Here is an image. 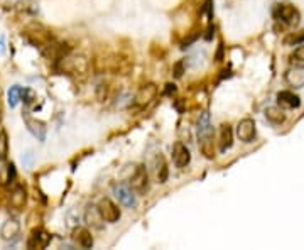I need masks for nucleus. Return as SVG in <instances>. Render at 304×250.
Segmentation results:
<instances>
[{
    "label": "nucleus",
    "mask_w": 304,
    "mask_h": 250,
    "mask_svg": "<svg viewBox=\"0 0 304 250\" xmlns=\"http://www.w3.org/2000/svg\"><path fill=\"white\" fill-rule=\"evenodd\" d=\"M255 135H257V129H255V122H253L252 118H244V120L238 122L237 137L240 139L242 142L250 144V142L255 141Z\"/></svg>",
    "instance_id": "nucleus-3"
},
{
    "label": "nucleus",
    "mask_w": 304,
    "mask_h": 250,
    "mask_svg": "<svg viewBox=\"0 0 304 250\" xmlns=\"http://www.w3.org/2000/svg\"><path fill=\"white\" fill-rule=\"evenodd\" d=\"M291 61H296V63H304V44H299V46L294 49L293 54H291Z\"/></svg>",
    "instance_id": "nucleus-23"
},
{
    "label": "nucleus",
    "mask_w": 304,
    "mask_h": 250,
    "mask_svg": "<svg viewBox=\"0 0 304 250\" xmlns=\"http://www.w3.org/2000/svg\"><path fill=\"white\" fill-rule=\"evenodd\" d=\"M32 161H34V155H32V152H26L22 155V162H24V166H26V167H31Z\"/></svg>",
    "instance_id": "nucleus-25"
},
{
    "label": "nucleus",
    "mask_w": 304,
    "mask_h": 250,
    "mask_svg": "<svg viewBox=\"0 0 304 250\" xmlns=\"http://www.w3.org/2000/svg\"><path fill=\"white\" fill-rule=\"evenodd\" d=\"M5 174L7 176H3V183H12L14 181V178H15V167H14V164H9V166L5 167Z\"/></svg>",
    "instance_id": "nucleus-24"
},
{
    "label": "nucleus",
    "mask_w": 304,
    "mask_h": 250,
    "mask_svg": "<svg viewBox=\"0 0 304 250\" xmlns=\"http://www.w3.org/2000/svg\"><path fill=\"white\" fill-rule=\"evenodd\" d=\"M284 44L286 46H299V44H304V29L298 32H291L284 39Z\"/></svg>",
    "instance_id": "nucleus-21"
},
{
    "label": "nucleus",
    "mask_w": 304,
    "mask_h": 250,
    "mask_svg": "<svg viewBox=\"0 0 304 250\" xmlns=\"http://www.w3.org/2000/svg\"><path fill=\"white\" fill-rule=\"evenodd\" d=\"M113 195L115 198L118 200V203L124 204L125 208H134L137 204V200H135L134 190L127 184H117L113 188Z\"/></svg>",
    "instance_id": "nucleus-6"
},
{
    "label": "nucleus",
    "mask_w": 304,
    "mask_h": 250,
    "mask_svg": "<svg viewBox=\"0 0 304 250\" xmlns=\"http://www.w3.org/2000/svg\"><path fill=\"white\" fill-rule=\"evenodd\" d=\"M277 105L281 108H298L301 105V98L296 95L294 92H279L277 93Z\"/></svg>",
    "instance_id": "nucleus-11"
},
{
    "label": "nucleus",
    "mask_w": 304,
    "mask_h": 250,
    "mask_svg": "<svg viewBox=\"0 0 304 250\" xmlns=\"http://www.w3.org/2000/svg\"><path fill=\"white\" fill-rule=\"evenodd\" d=\"M98 208H100V213L101 216H103V220L106 223H117L118 220H120V208L115 204L110 198H103L98 204Z\"/></svg>",
    "instance_id": "nucleus-5"
},
{
    "label": "nucleus",
    "mask_w": 304,
    "mask_h": 250,
    "mask_svg": "<svg viewBox=\"0 0 304 250\" xmlns=\"http://www.w3.org/2000/svg\"><path fill=\"white\" fill-rule=\"evenodd\" d=\"M129 181H130V188L135 193H139V195H144V193L149 190V173H147L146 166L135 167Z\"/></svg>",
    "instance_id": "nucleus-2"
},
{
    "label": "nucleus",
    "mask_w": 304,
    "mask_h": 250,
    "mask_svg": "<svg viewBox=\"0 0 304 250\" xmlns=\"http://www.w3.org/2000/svg\"><path fill=\"white\" fill-rule=\"evenodd\" d=\"M7 149H9V142H7L5 130L0 129V159H3L7 155Z\"/></svg>",
    "instance_id": "nucleus-22"
},
{
    "label": "nucleus",
    "mask_w": 304,
    "mask_h": 250,
    "mask_svg": "<svg viewBox=\"0 0 304 250\" xmlns=\"http://www.w3.org/2000/svg\"><path fill=\"white\" fill-rule=\"evenodd\" d=\"M24 93H26V90H24L22 87H19V85L10 87L9 93H7V101H9L10 108H15V106L19 105V101L24 98Z\"/></svg>",
    "instance_id": "nucleus-20"
},
{
    "label": "nucleus",
    "mask_w": 304,
    "mask_h": 250,
    "mask_svg": "<svg viewBox=\"0 0 304 250\" xmlns=\"http://www.w3.org/2000/svg\"><path fill=\"white\" fill-rule=\"evenodd\" d=\"M233 144V130L228 124H223L220 127V150L227 152Z\"/></svg>",
    "instance_id": "nucleus-15"
},
{
    "label": "nucleus",
    "mask_w": 304,
    "mask_h": 250,
    "mask_svg": "<svg viewBox=\"0 0 304 250\" xmlns=\"http://www.w3.org/2000/svg\"><path fill=\"white\" fill-rule=\"evenodd\" d=\"M265 118L270 122V124L281 125L282 122L286 120V115H284V112L281 110V106H269V108L265 110Z\"/></svg>",
    "instance_id": "nucleus-19"
},
{
    "label": "nucleus",
    "mask_w": 304,
    "mask_h": 250,
    "mask_svg": "<svg viewBox=\"0 0 304 250\" xmlns=\"http://www.w3.org/2000/svg\"><path fill=\"white\" fill-rule=\"evenodd\" d=\"M73 240L76 242L80 247L83 249H92L93 247V237L92 233H90L86 228H76L75 232H73Z\"/></svg>",
    "instance_id": "nucleus-16"
},
{
    "label": "nucleus",
    "mask_w": 304,
    "mask_h": 250,
    "mask_svg": "<svg viewBox=\"0 0 304 250\" xmlns=\"http://www.w3.org/2000/svg\"><path fill=\"white\" fill-rule=\"evenodd\" d=\"M85 220L88 225H92V227L95 228H101L103 227V216H101L100 213V208L95 206V204H88L85 210Z\"/></svg>",
    "instance_id": "nucleus-13"
},
{
    "label": "nucleus",
    "mask_w": 304,
    "mask_h": 250,
    "mask_svg": "<svg viewBox=\"0 0 304 250\" xmlns=\"http://www.w3.org/2000/svg\"><path fill=\"white\" fill-rule=\"evenodd\" d=\"M155 97H157V87H155L154 83L144 85V87L135 93L134 103L137 106H146V105H149Z\"/></svg>",
    "instance_id": "nucleus-7"
},
{
    "label": "nucleus",
    "mask_w": 304,
    "mask_h": 250,
    "mask_svg": "<svg viewBox=\"0 0 304 250\" xmlns=\"http://www.w3.org/2000/svg\"><path fill=\"white\" fill-rule=\"evenodd\" d=\"M3 52H5V38L0 36V54H3Z\"/></svg>",
    "instance_id": "nucleus-26"
},
{
    "label": "nucleus",
    "mask_w": 304,
    "mask_h": 250,
    "mask_svg": "<svg viewBox=\"0 0 304 250\" xmlns=\"http://www.w3.org/2000/svg\"><path fill=\"white\" fill-rule=\"evenodd\" d=\"M198 146L200 150L204 154V157L213 159L215 147H213V127L209 120V113L203 112L198 118Z\"/></svg>",
    "instance_id": "nucleus-1"
},
{
    "label": "nucleus",
    "mask_w": 304,
    "mask_h": 250,
    "mask_svg": "<svg viewBox=\"0 0 304 250\" xmlns=\"http://www.w3.org/2000/svg\"><path fill=\"white\" fill-rule=\"evenodd\" d=\"M154 173L157 183H166L167 181V164L164 161V157L161 154L154 159Z\"/></svg>",
    "instance_id": "nucleus-17"
},
{
    "label": "nucleus",
    "mask_w": 304,
    "mask_h": 250,
    "mask_svg": "<svg viewBox=\"0 0 304 250\" xmlns=\"http://www.w3.org/2000/svg\"><path fill=\"white\" fill-rule=\"evenodd\" d=\"M276 17L279 20H282L284 24H287V26H296L299 22L301 15H299V10L294 5H291V3H281L276 9Z\"/></svg>",
    "instance_id": "nucleus-4"
},
{
    "label": "nucleus",
    "mask_w": 304,
    "mask_h": 250,
    "mask_svg": "<svg viewBox=\"0 0 304 250\" xmlns=\"http://www.w3.org/2000/svg\"><path fill=\"white\" fill-rule=\"evenodd\" d=\"M51 242V235L44 230H36L31 235V239L27 240V247L29 249H46Z\"/></svg>",
    "instance_id": "nucleus-14"
},
{
    "label": "nucleus",
    "mask_w": 304,
    "mask_h": 250,
    "mask_svg": "<svg viewBox=\"0 0 304 250\" xmlns=\"http://www.w3.org/2000/svg\"><path fill=\"white\" fill-rule=\"evenodd\" d=\"M26 201H27L26 188H24V186H15L9 195V206L12 208V210L20 211L24 206H26Z\"/></svg>",
    "instance_id": "nucleus-9"
},
{
    "label": "nucleus",
    "mask_w": 304,
    "mask_h": 250,
    "mask_svg": "<svg viewBox=\"0 0 304 250\" xmlns=\"http://www.w3.org/2000/svg\"><path fill=\"white\" fill-rule=\"evenodd\" d=\"M26 124H27V129L34 137H38L39 141H44L46 139V127H44L43 122H38V120H32V118H26Z\"/></svg>",
    "instance_id": "nucleus-18"
},
{
    "label": "nucleus",
    "mask_w": 304,
    "mask_h": 250,
    "mask_svg": "<svg viewBox=\"0 0 304 250\" xmlns=\"http://www.w3.org/2000/svg\"><path fill=\"white\" fill-rule=\"evenodd\" d=\"M172 161H174L176 167H179V169H183V167H186L190 164L191 161L190 149L183 142H176L174 147H172Z\"/></svg>",
    "instance_id": "nucleus-8"
},
{
    "label": "nucleus",
    "mask_w": 304,
    "mask_h": 250,
    "mask_svg": "<svg viewBox=\"0 0 304 250\" xmlns=\"http://www.w3.org/2000/svg\"><path fill=\"white\" fill-rule=\"evenodd\" d=\"M19 232H20L19 221L15 218H9L3 221L2 228H0V237H2L3 240H14L15 237L19 235Z\"/></svg>",
    "instance_id": "nucleus-12"
},
{
    "label": "nucleus",
    "mask_w": 304,
    "mask_h": 250,
    "mask_svg": "<svg viewBox=\"0 0 304 250\" xmlns=\"http://www.w3.org/2000/svg\"><path fill=\"white\" fill-rule=\"evenodd\" d=\"M286 83L293 88L304 87V66H293L286 71Z\"/></svg>",
    "instance_id": "nucleus-10"
}]
</instances>
